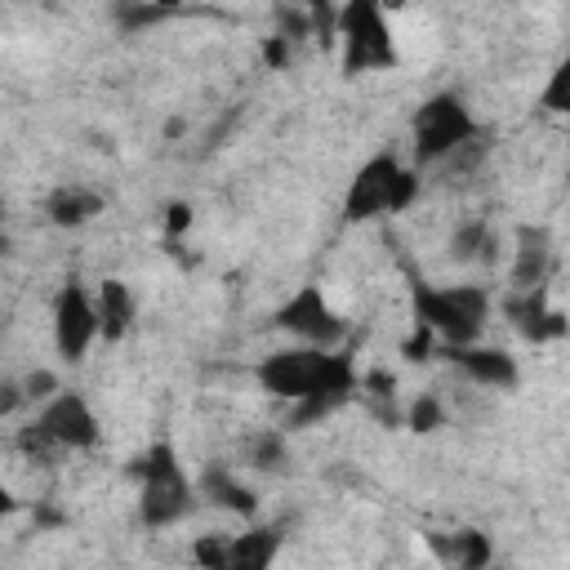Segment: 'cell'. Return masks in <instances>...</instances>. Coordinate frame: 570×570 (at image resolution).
<instances>
[{"label":"cell","mask_w":570,"mask_h":570,"mask_svg":"<svg viewBox=\"0 0 570 570\" xmlns=\"http://www.w3.org/2000/svg\"><path fill=\"white\" fill-rule=\"evenodd\" d=\"M356 374L347 356H334L325 347H281L258 365V387L276 401H343L352 392Z\"/></svg>","instance_id":"1"},{"label":"cell","mask_w":570,"mask_h":570,"mask_svg":"<svg viewBox=\"0 0 570 570\" xmlns=\"http://www.w3.org/2000/svg\"><path fill=\"white\" fill-rule=\"evenodd\" d=\"M414 316H419V330L441 334L450 347H472V338L490 316V294L481 285H436V289L419 285Z\"/></svg>","instance_id":"2"},{"label":"cell","mask_w":570,"mask_h":570,"mask_svg":"<svg viewBox=\"0 0 570 570\" xmlns=\"http://www.w3.org/2000/svg\"><path fill=\"white\" fill-rule=\"evenodd\" d=\"M414 191H419V178L392 151H379L347 183L343 218L347 223H365V218H379V214H401L414 200Z\"/></svg>","instance_id":"3"},{"label":"cell","mask_w":570,"mask_h":570,"mask_svg":"<svg viewBox=\"0 0 570 570\" xmlns=\"http://www.w3.org/2000/svg\"><path fill=\"white\" fill-rule=\"evenodd\" d=\"M138 512L147 525H174L191 512V481L178 468V454L169 441H156L142 459H138Z\"/></svg>","instance_id":"4"},{"label":"cell","mask_w":570,"mask_h":570,"mask_svg":"<svg viewBox=\"0 0 570 570\" xmlns=\"http://www.w3.org/2000/svg\"><path fill=\"white\" fill-rule=\"evenodd\" d=\"M410 138H414V156L436 165V160L463 151L468 142H476V120H472V111H468V102L459 94H432L414 111Z\"/></svg>","instance_id":"5"},{"label":"cell","mask_w":570,"mask_h":570,"mask_svg":"<svg viewBox=\"0 0 570 570\" xmlns=\"http://www.w3.org/2000/svg\"><path fill=\"white\" fill-rule=\"evenodd\" d=\"M98 441V419L80 392H58L45 401L36 423L22 432L27 454H53V450H89Z\"/></svg>","instance_id":"6"},{"label":"cell","mask_w":570,"mask_h":570,"mask_svg":"<svg viewBox=\"0 0 570 570\" xmlns=\"http://www.w3.org/2000/svg\"><path fill=\"white\" fill-rule=\"evenodd\" d=\"M338 40H343V71L347 76L396 62L392 31H387L383 9L374 0H352L347 9H338Z\"/></svg>","instance_id":"7"},{"label":"cell","mask_w":570,"mask_h":570,"mask_svg":"<svg viewBox=\"0 0 570 570\" xmlns=\"http://www.w3.org/2000/svg\"><path fill=\"white\" fill-rule=\"evenodd\" d=\"M98 338V312L80 281H67L53 298V343L62 361H85V352Z\"/></svg>","instance_id":"8"},{"label":"cell","mask_w":570,"mask_h":570,"mask_svg":"<svg viewBox=\"0 0 570 570\" xmlns=\"http://www.w3.org/2000/svg\"><path fill=\"white\" fill-rule=\"evenodd\" d=\"M276 325L289 330V334H298L307 347H325V352L343 338V316L325 303V294H321L316 285H303V289L276 312Z\"/></svg>","instance_id":"9"},{"label":"cell","mask_w":570,"mask_h":570,"mask_svg":"<svg viewBox=\"0 0 570 570\" xmlns=\"http://www.w3.org/2000/svg\"><path fill=\"white\" fill-rule=\"evenodd\" d=\"M276 552H281V525H249L245 534L227 539L223 570H272Z\"/></svg>","instance_id":"10"},{"label":"cell","mask_w":570,"mask_h":570,"mask_svg":"<svg viewBox=\"0 0 570 570\" xmlns=\"http://www.w3.org/2000/svg\"><path fill=\"white\" fill-rule=\"evenodd\" d=\"M552 263V236L548 227H517V267H512V285L525 294V289H539L543 285V272Z\"/></svg>","instance_id":"11"},{"label":"cell","mask_w":570,"mask_h":570,"mask_svg":"<svg viewBox=\"0 0 570 570\" xmlns=\"http://www.w3.org/2000/svg\"><path fill=\"white\" fill-rule=\"evenodd\" d=\"M94 312H98V338H107V343L125 338L129 325H134V294H129V285L125 281H102V289L94 298Z\"/></svg>","instance_id":"12"},{"label":"cell","mask_w":570,"mask_h":570,"mask_svg":"<svg viewBox=\"0 0 570 570\" xmlns=\"http://www.w3.org/2000/svg\"><path fill=\"white\" fill-rule=\"evenodd\" d=\"M432 552H436L450 570H485V566H490V539H485L481 530L432 534Z\"/></svg>","instance_id":"13"},{"label":"cell","mask_w":570,"mask_h":570,"mask_svg":"<svg viewBox=\"0 0 570 570\" xmlns=\"http://www.w3.org/2000/svg\"><path fill=\"white\" fill-rule=\"evenodd\" d=\"M454 361L463 365L468 379H476L485 387H512L517 383V361L499 347H454Z\"/></svg>","instance_id":"14"},{"label":"cell","mask_w":570,"mask_h":570,"mask_svg":"<svg viewBox=\"0 0 570 570\" xmlns=\"http://www.w3.org/2000/svg\"><path fill=\"white\" fill-rule=\"evenodd\" d=\"M98 209H102V200H98L94 191H80V187H62V191H53V200H49V218H53L58 227H80V223H89Z\"/></svg>","instance_id":"15"},{"label":"cell","mask_w":570,"mask_h":570,"mask_svg":"<svg viewBox=\"0 0 570 570\" xmlns=\"http://www.w3.org/2000/svg\"><path fill=\"white\" fill-rule=\"evenodd\" d=\"M205 485H209V494H214L223 508H232V512H245V517L254 512V494H249L245 485H236L227 472H209V476H205Z\"/></svg>","instance_id":"16"},{"label":"cell","mask_w":570,"mask_h":570,"mask_svg":"<svg viewBox=\"0 0 570 570\" xmlns=\"http://www.w3.org/2000/svg\"><path fill=\"white\" fill-rule=\"evenodd\" d=\"M249 454H254V463H258V468H267V472L285 468V441H281L276 432L254 436V441H249Z\"/></svg>","instance_id":"17"},{"label":"cell","mask_w":570,"mask_h":570,"mask_svg":"<svg viewBox=\"0 0 570 570\" xmlns=\"http://www.w3.org/2000/svg\"><path fill=\"white\" fill-rule=\"evenodd\" d=\"M191 557H196L200 570H223V561H227V539H223V534H200L196 548H191Z\"/></svg>","instance_id":"18"},{"label":"cell","mask_w":570,"mask_h":570,"mask_svg":"<svg viewBox=\"0 0 570 570\" xmlns=\"http://www.w3.org/2000/svg\"><path fill=\"white\" fill-rule=\"evenodd\" d=\"M566 89H570V67H557L552 71V85L543 89V107L548 111H566L570 102H566Z\"/></svg>","instance_id":"19"},{"label":"cell","mask_w":570,"mask_h":570,"mask_svg":"<svg viewBox=\"0 0 570 570\" xmlns=\"http://www.w3.org/2000/svg\"><path fill=\"white\" fill-rule=\"evenodd\" d=\"M116 13H120V22H125V27H147V22L169 18V9H151V4H120Z\"/></svg>","instance_id":"20"},{"label":"cell","mask_w":570,"mask_h":570,"mask_svg":"<svg viewBox=\"0 0 570 570\" xmlns=\"http://www.w3.org/2000/svg\"><path fill=\"white\" fill-rule=\"evenodd\" d=\"M441 423V410H436V401H419L414 410H410V428H419V432H428V428H436Z\"/></svg>","instance_id":"21"},{"label":"cell","mask_w":570,"mask_h":570,"mask_svg":"<svg viewBox=\"0 0 570 570\" xmlns=\"http://www.w3.org/2000/svg\"><path fill=\"white\" fill-rule=\"evenodd\" d=\"M45 387H53L49 374H31V379H27V396H45Z\"/></svg>","instance_id":"22"},{"label":"cell","mask_w":570,"mask_h":570,"mask_svg":"<svg viewBox=\"0 0 570 570\" xmlns=\"http://www.w3.org/2000/svg\"><path fill=\"white\" fill-rule=\"evenodd\" d=\"M13 508H18V503H13V494H9V485L0 481V521H4V517H9Z\"/></svg>","instance_id":"23"}]
</instances>
